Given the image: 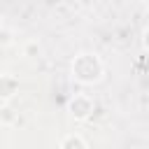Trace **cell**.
<instances>
[{
	"label": "cell",
	"mask_w": 149,
	"mask_h": 149,
	"mask_svg": "<svg viewBox=\"0 0 149 149\" xmlns=\"http://www.w3.org/2000/svg\"><path fill=\"white\" fill-rule=\"evenodd\" d=\"M102 72H105L102 61L95 54H79L72 61V77L79 84H95V81H100Z\"/></svg>",
	"instance_id": "1"
},
{
	"label": "cell",
	"mask_w": 149,
	"mask_h": 149,
	"mask_svg": "<svg viewBox=\"0 0 149 149\" xmlns=\"http://www.w3.org/2000/svg\"><path fill=\"white\" fill-rule=\"evenodd\" d=\"M68 112H70L77 121H84V119H88L91 112H93V100H91L86 93H74V98H72L70 105H68Z\"/></svg>",
	"instance_id": "2"
},
{
	"label": "cell",
	"mask_w": 149,
	"mask_h": 149,
	"mask_svg": "<svg viewBox=\"0 0 149 149\" xmlns=\"http://www.w3.org/2000/svg\"><path fill=\"white\" fill-rule=\"evenodd\" d=\"M16 91H19V79L14 74H0V98L9 100L16 95Z\"/></svg>",
	"instance_id": "3"
},
{
	"label": "cell",
	"mask_w": 149,
	"mask_h": 149,
	"mask_svg": "<svg viewBox=\"0 0 149 149\" xmlns=\"http://www.w3.org/2000/svg\"><path fill=\"white\" fill-rule=\"evenodd\" d=\"M58 147H61V149H86L88 142H86L81 135H77V133H68V135L61 137Z\"/></svg>",
	"instance_id": "4"
},
{
	"label": "cell",
	"mask_w": 149,
	"mask_h": 149,
	"mask_svg": "<svg viewBox=\"0 0 149 149\" xmlns=\"http://www.w3.org/2000/svg\"><path fill=\"white\" fill-rule=\"evenodd\" d=\"M16 121V112H14V107L12 105H0V123H5V126H12Z\"/></svg>",
	"instance_id": "5"
},
{
	"label": "cell",
	"mask_w": 149,
	"mask_h": 149,
	"mask_svg": "<svg viewBox=\"0 0 149 149\" xmlns=\"http://www.w3.org/2000/svg\"><path fill=\"white\" fill-rule=\"evenodd\" d=\"M40 51H42V49H40V42H37V40H28V42H26L23 54H26L28 58H37V56H40Z\"/></svg>",
	"instance_id": "6"
},
{
	"label": "cell",
	"mask_w": 149,
	"mask_h": 149,
	"mask_svg": "<svg viewBox=\"0 0 149 149\" xmlns=\"http://www.w3.org/2000/svg\"><path fill=\"white\" fill-rule=\"evenodd\" d=\"M9 42H12V33L0 28V44H9Z\"/></svg>",
	"instance_id": "7"
},
{
	"label": "cell",
	"mask_w": 149,
	"mask_h": 149,
	"mask_svg": "<svg viewBox=\"0 0 149 149\" xmlns=\"http://www.w3.org/2000/svg\"><path fill=\"white\" fill-rule=\"evenodd\" d=\"M144 47H147V49H149V28H147V30H144Z\"/></svg>",
	"instance_id": "8"
},
{
	"label": "cell",
	"mask_w": 149,
	"mask_h": 149,
	"mask_svg": "<svg viewBox=\"0 0 149 149\" xmlns=\"http://www.w3.org/2000/svg\"><path fill=\"white\" fill-rule=\"evenodd\" d=\"M0 28H2V14H0Z\"/></svg>",
	"instance_id": "9"
}]
</instances>
